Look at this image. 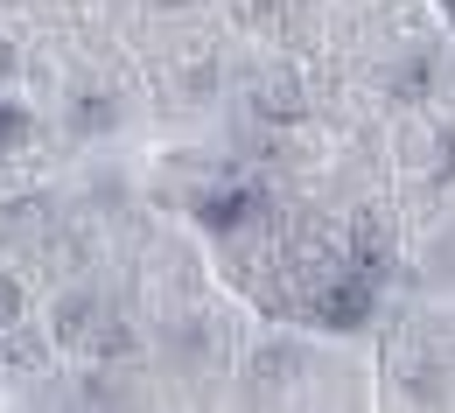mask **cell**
Instances as JSON below:
<instances>
[{
  "label": "cell",
  "instance_id": "cell-2",
  "mask_svg": "<svg viewBox=\"0 0 455 413\" xmlns=\"http://www.w3.org/2000/svg\"><path fill=\"white\" fill-rule=\"evenodd\" d=\"M308 315H315L323 330H357V322L371 315V274H364V281L343 274L330 288H315V295H308Z\"/></svg>",
  "mask_w": 455,
  "mask_h": 413
},
{
  "label": "cell",
  "instance_id": "cell-1",
  "mask_svg": "<svg viewBox=\"0 0 455 413\" xmlns=\"http://www.w3.org/2000/svg\"><path fill=\"white\" fill-rule=\"evenodd\" d=\"M50 337H57L70 357H92V364H119V357L133 351V337H126V322L113 315V301L92 295V288L57 295V308H50Z\"/></svg>",
  "mask_w": 455,
  "mask_h": 413
},
{
  "label": "cell",
  "instance_id": "cell-5",
  "mask_svg": "<svg viewBox=\"0 0 455 413\" xmlns=\"http://www.w3.org/2000/svg\"><path fill=\"white\" fill-rule=\"evenodd\" d=\"M28 140H36V113H28L21 99H7V91H0V155H21Z\"/></svg>",
  "mask_w": 455,
  "mask_h": 413
},
{
  "label": "cell",
  "instance_id": "cell-6",
  "mask_svg": "<svg viewBox=\"0 0 455 413\" xmlns=\"http://www.w3.org/2000/svg\"><path fill=\"white\" fill-rule=\"evenodd\" d=\"M21 330V288H14V274H0V337H14Z\"/></svg>",
  "mask_w": 455,
  "mask_h": 413
},
{
  "label": "cell",
  "instance_id": "cell-7",
  "mask_svg": "<svg viewBox=\"0 0 455 413\" xmlns=\"http://www.w3.org/2000/svg\"><path fill=\"white\" fill-rule=\"evenodd\" d=\"M14 63H21V57H14V36H0V91L14 84Z\"/></svg>",
  "mask_w": 455,
  "mask_h": 413
},
{
  "label": "cell",
  "instance_id": "cell-3",
  "mask_svg": "<svg viewBox=\"0 0 455 413\" xmlns=\"http://www.w3.org/2000/svg\"><path fill=\"white\" fill-rule=\"evenodd\" d=\"M119 119H126V99H119L113 84L70 91V133H77V140H106V133H119Z\"/></svg>",
  "mask_w": 455,
  "mask_h": 413
},
{
  "label": "cell",
  "instance_id": "cell-8",
  "mask_svg": "<svg viewBox=\"0 0 455 413\" xmlns=\"http://www.w3.org/2000/svg\"><path fill=\"white\" fill-rule=\"evenodd\" d=\"M148 7H162V14H175V7H196V0H148Z\"/></svg>",
  "mask_w": 455,
  "mask_h": 413
},
{
  "label": "cell",
  "instance_id": "cell-4",
  "mask_svg": "<svg viewBox=\"0 0 455 413\" xmlns=\"http://www.w3.org/2000/svg\"><path fill=\"white\" fill-rule=\"evenodd\" d=\"M259 218V189H218L211 203H204V225L211 232H245Z\"/></svg>",
  "mask_w": 455,
  "mask_h": 413
}]
</instances>
